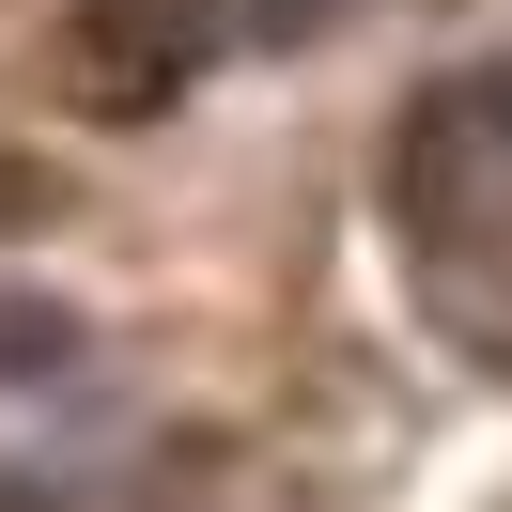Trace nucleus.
Masks as SVG:
<instances>
[{
	"label": "nucleus",
	"mask_w": 512,
	"mask_h": 512,
	"mask_svg": "<svg viewBox=\"0 0 512 512\" xmlns=\"http://www.w3.org/2000/svg\"><path fill=\"white\" fill-rule=\"evenodd\" d=\"M264 32H311V0H78V94L140 125Z\"/></svg>",
	"instance_id": "nucleus-2"
},
{
	"label": "nucleus",
	"mask_w": 512,
	"mask_h": 512,
	"mask_svg": "<svg viewBox=\"0 0 512 512\" xmlns=\"http://www.w3.org/2000/svg\"><path fill=\"white\" fill-rule=\"evenodd\" d=\"M388 249L466 373L512 388V63H450L388 140Z\"/></svg>",
	"instance_id": "nucleus-1"
},
{
	"label": "nucleus",
	"mask_w": 512,
	"mask_h": 512,
	"mask_svg": "<svg viewBox=\"0 0 512 512\" xmlns=\"http://www.w3.org/2000/svg\"><path fill=\"white\" fill-rule=\"evenodd\" d=\"M0 512H32V497H0Z\"/></svg>",
	"instance_id": "nucleus-3"
}]
</instances>
